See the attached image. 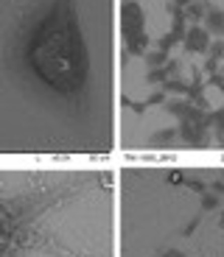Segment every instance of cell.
Here are the masks:
<instances>
[{
	"instance_id": "obj_1",
	"label": "cell",
	"mask_w": 224,
	"mask_h": 257,
	"mask_svg": "<svg viewBox=\"0 0 224 257\" xmlns=\"http://www.w3.org/2000/svg\"><path fill=\"white\" fill-rule=\"evenodd\" d=\"M0 257H118L115 162L0 160Z\"/></svg>"
},
{
	"instance_id": "obj_2",
	"label": "cell",
	"mask_w": 224,
	"mask_h": 257,
	"mask_svg": "<svg viewBox=\"0 0 224 257\" xmlns=\"http://www.w3.org/2000/svg\"><path fill=\"white\" fill-rule=\"evenodd\" d=\"M118 257H224V157L118 160Z\"/></svg>"
}]
</instances>
